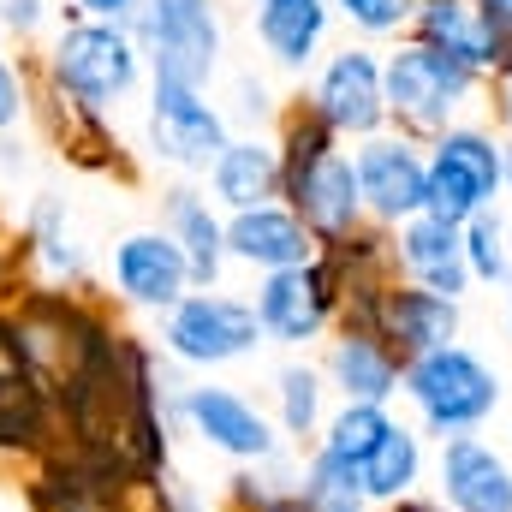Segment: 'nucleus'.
I'll list each match as a JSON object with an SVG mask.
<instances>
[{
	"mask_svg": "<svg viewBox=\"0 0 512 512\" xmlns=\"http://www.w3.org/2000/svg\"><path fill=\"white\" fill-rule=\"evenodd\" d=\"M155 227L185 251L191 262V280L209 292V286H221V274H227V215L209 203V191L203 185H191V179H173L167 191H161V215H155Z\"/></svg>",
	"mask_w": 512,
	"mask_h": 512,
	"instance_id": "6ab92c4d",
	"label": "nucleus"
},
{
	"mask_svg": "<svg viewBox=\"0 0 512 512\" xmlns=\"http://www.w3.org/2000/svg\"><path fill=\"white\" fill-rule=\"evenodd\" d=\"M268 340H262V322H256L251 298L239 292H221V286H197L185 292L167 316H161V358L179 364L185 376H215V370H233L256 358Z\"/></svg>",
	"mask_w": 512,
	"mask_h": 512,
	"instance_id": "20e7f679",
	"label": "nucleus"
},
{
	"mask_svg": "<svg viewBox=\"0 0 512 512\" xmlns=\"http://www.w3.org/2000/svg\"><path fill=\"white\" fill-rule=\"evenodd\" d=\"M167 417H173L179 435H191L197 447H209L227 465H262V459L286 453L274 417L251 393H239L233 382H215V376H191L167 399Z\"/></svg>",
	"mask_w": 512,
	"mask_h": 512,
	"instance_id": "0eeeda50",
	"label": "nucleus"
},
{
	"mask_svg": "<svg viewBox=\"0 0 512 512\" xmlns=\"http://www.w3.org/2000/svg\"><path fill=\"white\" fill-rule=\"evenodd\" d=\"M131 36L143 42L149 78H167L185 90H209L221 78L227 24L215 0H143V12L131 18Z\"/></svg>",
	"mask_w": 512,
	"mask_h": 512,
	"instance_id": "423d86ee",
	"label": "nucleus"
},
{
	"mask_svg": "<svg viewBox=\"0 0 512 512\" xmlns=\"http://www.w3.org/2000/svg\"><path fill=\"white\" fill-rule=\"evenodd\" d=\"M48 18H54L48 0H0V30L18 36V42H36L48 30Z\"/></svg>",
	"mask_w": 512,
	"mask_h": 512,
	"instance_id": "c9c22d12",
	"label": "nucleus"
},
{
	"mask_svg": "<svg viewBox=\"0 0 512 512\" xmlns=\"http://www.w3.org/2000/svg\"><path fill=\"white\" fill-rule=\"evenodd\" d=\"M304 102L334 126L340 143H364L387 131V90H382V54L370 42H346L322 54V66L304 84Z\"/></svg>",
	"mask_w": 512,
	"mask_h": 512,
	"instance_id": "9b49d317",
	"label": "nucleus"
},
{
	"mask_svg": "<svg viewBox=\"0 0 512 512\" xmlns=\"http://www.w3.org/2000/svg\"><path fill=\"white\" fill-rule=\"evenodd\" d=\"M352 167H358V191H364V215L370 227H405L411 215L429 209V149L399 137V131H376L364 143H352Z\"/></svg>",
	"mask_w": 512,
	"mask_h": 512,
	"instance_id": "f8f14e48",
	"label": "nucleus"
},
{
	"mask_svg": "<svg viewBox=\"0 0 512 512\" xmlns=\"http://www.w3.org/2000/svg\"><path fill=\"white\" fill-rule=\"evenodd\" d=\"M72 18H96V24H131L143 12V0H72Z\"/></svg>",
	"mask_w": 512,
	"mask_h": 512,
	"instance_id": "58836bf2",
	"label": "nucleus"
},
{
	"mask_svg": "<svg viewBox=\"0 0 512 512\" xmlns=\"http://www.w3.org/2000/svg\"><path fill=\"white\" fill-rule=\"evenodd\" d=\"M399 399H405L411 423L441 447V441H453V435H483V423L501 411L507 387H501V370H495L483 352H471V346L459 340V346L405 358Z\"/></svg>",
	"mask_w": 512,
	"mask_h": 512,
	"instance_id": "f03ea898",
	"label": "nucleus"
},
{
	"mask_svg": "<svg viewBox=\"0 0 512 512\" xmlns=\"http://www.w3.org/2000/svg\"><path fill=\"white\" fill-rule=\"evenodd\" d=\"M435 501L447 512H512V459L483 435H453L429 459Z\"/></svg>",
	"mask_w": 512,
	"mask_h": 512,
	"instance_id": "f3484780",
	"label": "nucleus"
},
{
	"mask_svg": "<svg viewBox=\"0 0 512 512\" xmlns=\"http://www.w3.org/2000/svg\"><path fill=\"white\" fill-rule=\"evenodd\" d=\"M30 286V262H24V239L6 227V215H0V310L18 298Z\"/></svg>",
	"mask_w": 512,
	"mask_h": 512,
	"instance_id": "f704fd0d",
	"label": "nucleus"
},
{
	"mask_svg": "<svg viewBox=\"0 0 512 512\" xmlns=\"http://www.w3.org/2000/svg\"><path fill=\"white\" fill-rule=\"evenodd\" d=\"M30 114H36V126L48 131V143H54L78 173L137 179V161L126 155V143H120L114 120H108V114H90V108L72 102V96H60L36 66H30Z\"/></svg>",
	"mask_w": 512,
	"mask_h": 512,
	"instance_id": "4468645a",
	"label": "nucleus"
},
{
	"mask_svg": "<svg viewBox=\"0 0 512 512\" xmlns=\"http://www.w3.org/2000/svg\"><path fill=\"white\" fill-rule=\"evenodd\" d=\"M36 72L60 96L84 102L90 114H114L137 90H149V60H143V42L131 36V24H96V18H72V12H60Z\"/></svg>",
	"mask_w": 512,
	"mask_h": 512,
	"instance_id": "f257e3e1",
	"label": "nucleus"
},
{
	"mask_svg": "<svg viewBox=\"0 0 512 512\" xmlns=\"http://www.w3.org/2000/svg\"><path fill=\"white\" fill-rule=\"evenodd\" d=\"M280 203L310 227L316 245H340V239H352L358 227H370L352 149H334V155H322L316 167H304L298 179H286V185H280Z\"/></svg>",
	"mask_w": 512,
	"mask_h": 512,
	"instance_id": "2eb2a0df",
	"label": "nucleus"
},
{
	"mask_svg": "<svg viewBox=\"0 0 512 512\" xmlns=\"http://www.w3.org/2000/svg\"><path fill=\"white\" fill-rule=\"evenodd\" d=\"M507 197H512V143H507Z\"/></svg>",
	"mask_w": 512,
	"mask_h": 512,
	"instance_id": "c03bdc74",
	"label": "nucleus"
},
{
	"mask_svg": "<svg viewBox=\"0 0 512 512\" xmlns=\"http://www.w3.org/2000/svg\"><path fill=\"white\" fill-rule=\"evenodd\" d=\"M382 340L399 358H423V352L459 346L465 340V304H453L441 292H423L411 280H393L382 298Z\"/></svg>",
	"mask_w": 512,
	"mask_h": 512,
	"instance_id": "412c9836",
	"label": "nucleus"
},
{
	"mask_svg": "<svg viewBox=\"0 0 512 512\" xmlns=\"http://www.w3.org/2000/svg\"><path fill=\"white\" fill-rule=\"evenodd\" d=\"M322 376L334 387V399L393 405L399 399V376H405V358L387 346L382 334H328Z\"/></svg>",
	"mask_w": 512,
	"mask_h": 512,
	"instance_id": "393cba45",
	"label": "nucleus"
},
{
	"mask_svg": "<svg viewBox=\"0 0 512 512\" xmlns=\"http://www.w3.org/2000/svg\"><path fill=\"white\" fill-rule=\"evenodd\" d=\"M251 310L262 322V340L268 346H286V352H304L316 340L334 334V316H340V274L328 268V256L316 251L298 268H280V274H256Z\"/></svg>",
	"mask_w": 512,
	"mask_h": 512,
	"instance_id": "1a4fd4ad",
	"label": "nucleus"
},
{
	"mask_svg": "<svg viewBox=\"0 0 512 512\" xmlns=\"http://www.w3.org/2000/svg\"><path fill=\"white\" fill-rule=\"evenodd\" d=\"M483 108H489V126L512 143V60L483 78Z\"/></svg>",
	"mask_w": 512,
	"mask_h": 512,
	"instance_id": "e433bc0d",
	"label": "nucleus"
},
{
	"mask_svg": "<svg viewBox=\"0 0 512 512\" xmlns=\"http://www.w3.org/2000/svg\"><path fill=\"white\" fill-rule=\"evenodd\" d=\"M411 36L429 42L435 54L471 66L477 78H489V72L507 60V30H501L477 0H429V6H417Z\"/></svg>",
	"mask_w": 512,
	"mask_h": 512,
	"instance_id": "aec40b11",
	"label": "nucleus"
},
{
	"mask_svg": "<svg viewBox=\"0 0 512 512\" xmlns=\"http://www.w3.org/2000/svg\"><path fill=\"white\" fill-rule=\"evenodd\" d=\"M227 143H233V126L209 90L149 78V90H143V155L155 167H173L179 179H209V167Z\"/></svg>",
	"mask_w": 512,
	"mask_h": 512,
	"instance_id": "6e6552de",
	"label": "nucleus"
},
{
	"mask_svg": "<svg viewBox=\"0 0 512 512\" xmlns=\"http://www.w3.org/2000/svg\"><path fill=\"white\" fill-rule=\"evenodd\" d=\"M382 90H387V131H399L411 143H435L483 96V78L471 66L435 54L429 42L399 36L382 54Z\"/></svg>",
	"mask_w": 512,
	"mask_h": 512,
	"instance_id": "7ed1b4c3",
	"label": "nucleus"
},
{
	"mask_svg": "<svg viewBox=\"0 0 512 512\" xmlns=\"http://www.w3.org/2000/svg\"><path fill=\"white\" fill-rule=\"evenodd\" d=\"M501 292H507V328H512V280H507V286H501Z\"/></svg>",
	"mask_w": 512,
	"mask_h": 512,
	"instance_id": "37998d69",
	"label": "nucleus"
},
{
	"mask_svg": "<svg viewBox=\"0 0 512 512\" xmlns=\"http://www.w3.org/2000/svg\"><path fill=\"white\" fill-rule=\"evenodd\" d=\"M411 6H429V0H411Z\"/></svg>",
	"mask_w": 512,
	"mask_h": 512,
	"instance_id": "49530a36",
	"label": "nucleus"
},
{
	"mask_svg": "<svg viewBox=\"0 0 512 512\" xmlns=\"http://www.w3.org/2000/svg\"><path fill=\"white\" fill-rule=\"evenodd\" d=\"M251 30L256 48L274 72L304 78L322 66L328 30H334V6L328 0H251Z\"/></svg>",
	"mask_w": 512,
	"mask_h": 512,
	"instance_id": "a211bd4d",
	"label": "nucleus"
},
{
	"mask_svg": "<svg viewBox=\"0 0 512 512\" xmlns=\"http://www.w3.org/2000/svg\"><path fill=\"white\" fill-rule=\"evenodd\" d=\"M477 6H483V12H489L501 30H512V0H477Z\"/></svg>",
	"mask_w": 512,
	"mask_h": 512,
	"instance_id": "ea45409f",
	"label": "nucleus"
},
{
	"mask_svg": "<svg viewBox=\"0 0 512 512\" xmlns=\"http://www.w3.org/2000/svg\"><path fill=\"white\" fill-rule=\"evenodd\" d=\"M507 60H512V30H507ZM507 60H501V66H507Z\"/></svg>",
	"mask_w": 512,
	"mask_h": 512,
	"instance_id": "a18cd8bd",
	"label": "nucleus"
},
{
	"mask_svg": "<svg viewBox=\"0 0 512 512\" xmlns=\"http://www.w3.org/2000/svg\"><path fill=\"white\" fill-rule=\"evenodd\" d=\"M221 114H227L233 131H256V126H268V120H280V102H274V90L262 78L233 72V108H221Z\"/></svg>",
	"mask_w": 512,
	"mask_h": 512,
	"instance_id": "473e14b6",
	"label": "nucleus"
},
{
	"mask_svg": "<svg viewBox=\"0 0 512 512\" xmlns=\"http://www.w3.org/2000/svg\"><path fill=\"white\" fill-rule=\"evenodd\" d=\"M328 411H334V387H328V376H322V364L286 358V364L274 370L268 417H274V429H280V441H286L292 453H310V447H316Z\"/></svg>",
	"mask_w": 512,
	"mask_h": 512,
	"instance_id": "a878e982",
	"label": "nucleus"
},
{
	"mask_svg": "<svg viewBox=\"0 0 512 512\" xmlns=\"http://www.w3.org/2000/svg\"><path fill=\"white\" fill-rule=\"evenodd\" d=\"M209 203L221 215H239L256 203H280V149L262 131H233V143L215 155L209 179H203Z\"/></svg>",
	"mask_w": 512,
	"mask_h": 512,
	"instance_id": "5701e85b",
	"label": "nucleus"
},
{
	"mask_svg": "<svg viewBox=\"0 0 512 512\" xmlns=\"http://www.w3.org/2000/svg\"><path fill=\"white\" fill-rule=\"evenodd\" d=\"M387 429H393V405L334 399V411H328V423H322L316 447H322V453H334V459H346V465H364V459L382 447Z\"/></svg>",
	"mask_w": 512,
	"mask_h": 512,
	"instance_id": "c85d7f7f",
	"label": "nucleus"
},
{
	"mask_svg": "<svg viewBox=\"0 0 512 512\" xmlns=\"http://www.w3.org/2000/svg\"><path fill=\"white\" fill-rule=\"evenodd\" d=\"M322 251L310 239V227L286 209V203H256V209H239L227 215V256L251 274H280V268H298Z\"/></svg>",
	"mask_w": 512,
	"mask_h": 512,
	"instance_id": "4be33fe9",
	"label": "nucleus"
},
{
	"mask_svg": "<svg viewBox=\"0 0 512 512\" xmlns=\"http://www.w3.org/2000/svg\"><path fill=\"white\" fill-rule=\"evenodd\" d=\"M429 149V215L465 227L483 209H501L507 197V137L483 120L447 126Z\"/></svg>",
	"mask_w": 512,
	"mask_h": 512,
	"instance_id": "39448f33",
	"label": "nucleus"
},
{
	"mask_svg": "<svg viewBox=\"0 0 512 512\" xmlns=\"http://www.w3.org/2000/svg\"><path fill=\"white\" fill-rule=\"evenodd\" d=\"M18 239H24V262H30V286L90 292V262H84V245H78L72 215H66L60 197H36Z\"/></svg>",
	"mask_w": 512,
	"mask_h": 512,
	"instance_id": "b1692460",
	"label": "nucleus"
},
{
	"mask_svg": "<svg viewBox=\"0 0 512 512\" xmlns=\"http://www.w3.org/2000/svg\"><path fill=\"white\" fill-rule=\"evenodd\" d=\"M108 286H114V298L126 310H143V316H167L185 292H197L185 251L161 227H131V233L114 239V251H108Z\"/></svg>",
	"mask_w": 512,
	"mask_h": 512,
	"instance_id": "ddd939ff",
	"label": "nucleus"
},
{
	"mask_svg": "<svg viewBox=\"0 0 512 512\" xmlns=\"http://www.w3.org/2000/svg\"><path fill=\"white\" fill-rule=\"evenodd\" d=\"M60 447V411L54 387L36 376V364L18 346L12 316L0 310V465H42Z\"/></svg>",
	"mask_w": 512,
	"mask_h": 512,
	"instance_id": "9d476101",
	"label": "nucleus"
},
{
	"mask_svg": "<svg viewBox=\"0 0 512 512\" xmlns=\"http://www.w3.org/2000/svg\"><path fill=\"white\" fill-rule=\"evenodd\" d=\"M334 6V18H346L364 42H399V36H411V18H417V6L411 0H328Z\"/></svg>",
	"mask_w": 512,
	"mask_h": 512,
	"instance_id": "2f4dec72",
	"label": "nucleus"
},
{
	"mask_svg": "<svg viewBox=\"0 0 512 512\" xmlns=\"http://www.w3.org/2000/svg\"><path fill=\"white\" fill-rule=\"evenodd\" d=\"M274 149H280V185H286V179H298L304 167H316L322 155H334V149H346V143H340L334 126L298 96V102H286L280 120H274Z\"/></svg>",
	"mask_w": 512,
	"mask_h": 512,
	"instance_id": "c756f323",
	"label": "nucleus"
},
{
	"mask_svg": "<svg viewBox=\"0 0 512 512\" xmlns=\"http://www.w3.org/2000/svg\"><path fill=\"white\" fill-rule=\"evenodd\" d=\"M387 251H393V274L411 280V286H423V292H441L453 304H465L477 292V280L465 268V233L453 221L429 215V209L411 215L405 227H393L387 233Z\"/></svg>",
	"mask_w": 512,
	"mask_h": 512,
	"instance_id": "dca6fc26",
	"label": "nucleus"
},
{
	"mask_svg": "<svg viewBox=\"0 0 512 512\" xmlns=\"http://www.w3.org/2000/svg\"><path fill=\"white\" fill-rule=\"evenodd\" d=\"M459 233H465V268H471V280L477 286H507L512 280V221L507 215L483 209Z\"/></svg>",
	"mask_w": 512,
	"mask_h": 512,
	"instance_id": "7c9ffc66",
	"label": "nucleus"
},
{
	"mask_svg": "<svg viewBox=\"0 0 512 512\" xmlns=\"http://www.w3.org/2000/svg\"><path fill=\"white\" fill-rule=\"evenodd\" d=\"M298 501H304V512H376L370 495H364L358 465H346L322 447H310L304 465H298Z\"/></svg>",
	"mask_w": 512,
	"mask_h": 512,
	"instance_id": "cd10ccee",
	"label": "nucleus"
},
{
	"mask_svg": "<svg viewBox=\"0 0 512 512\" xmlns=\"http://www.w3.org/2000/svg\"><path fill=\"white\" fill-rule=\"evenodd\" d=\"M30 114V66L0 54V137L18 131V120Z\"/></svg>",
	"mask_w": 512,
	"mask_h": 512,
	"instance_id": "72a5a7b5",
	"label": "nucleus"
},
{
	"mask_svg": "<svg viewBox=\"0 0 512 512\" xmlns=\"http://www.w3.org/2000/svg\"><path fill=\"white\" fill-rule=\"evenodd\" d=\"M155 512H221V507H215L197 483H185V477L173 471V477L155 483Z\"/></svg>",
	"mask_w": 512,
	"mask_h": 512,
	"instance_id": "4c0bfd02",
	"label": "nucleus"
},
{
	"mask_svg": "<svg viewBox=\"0 0 512 512\" xmlns=\"http://www.w3.org/2000/svg\"><path fill=\"white\" fill-rule=\"evenodd\" d=\"M0 167H24V149H18V137H12V131L0 137Z\"/></svg>",
	"mask_w": 512,
	"mask_h": 512,
	"instance_id": "a19ab883",
	"label": "nucleus"
},
{
	"mask_svg": "<svg viewBox=\"0 0 512 512\" xmlns=\"http://www.w3.org/2000/svg\"><path fill=\"white\" fill-rule=\"evenodd\" d=\"M393 512H447V507H441V501H423V495H417V501H399Z\"/></svg>",
	"mask_w": 512,
	"mask_h": 512,
	"instance_id": "79ce46f5",
	"label": "nucleus"
},
{
	"mask_svg": "<svg viewBox=\"0 0 512 512\" xmlns=\"http://www.w3.org/2000/svg\"><path fill=\"white\" fill-rule=\"evenodd\" d=\"M429 459H435V453H429V435H423L417 423H399V417H393V429L382 435V447L358 465L370 507L393 512L399 501H417L423 483H429Z\"/></svg>",
	"mask_w": 512,
	"mask_h": 512,
	"instance_id": "bb28decb",
	"label": "nucleus"
}]
</instances>
